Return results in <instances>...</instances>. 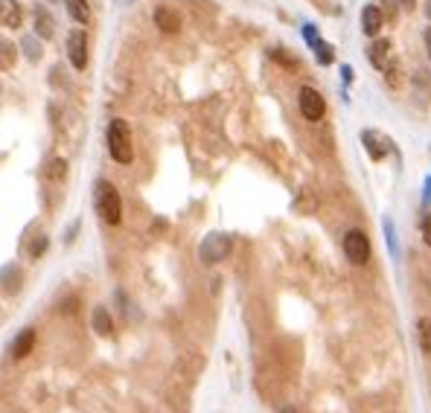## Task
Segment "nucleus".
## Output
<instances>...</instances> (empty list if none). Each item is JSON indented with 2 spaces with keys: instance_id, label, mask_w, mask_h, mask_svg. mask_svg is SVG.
<instances>
[{
  "instance_id": "f257e3e1",
  "label": "nucleus",
  "mask_w": 431,
  "mask_h": 413,
  "mask_svg": "<svg viewBox=\"0 0 431 413\" xmlns=\"http://www.w3.org/2000/svg\"><path fill=\"white\" fill-rule=\"evenodd\" d=\"M105 140H108V152L111 158L117 163L129 166L134 160V143H131V128L126 120H111L108 122V131H105Z\"/></svg>"
},
{
  "instance_id": "f03ea898",
  "label": "nucleus",
  "mask_w": 431,
  "mask_h": 413,
  "mask_svg": "<svg viewBox=\"0 0 431 413\" xmlns=\"http://www.w3.org/2000/svg\"><path fill=\"white\" fill-rule=\"evenodd\" d=\"M93 201H96V212L102 216L105 224H120L122 221V198L117 192V187L111 181H100L93 190Z\"/></svg>"
},
{
  "instance_id": "7ed1b4c3",
  "label": "nucleus",
  "mask_w": 431,
  "mask_h": 413,
  "mask_svg": "<svg viewBox=\"0 0 431 413\" xmlns=\"http://www.w3.org/2000/svg\"><path fill=\"white\" fill-rule=\"evenodd\" d=\"M230 250H233V239L228 233H210V236L201 241L199 256H201L204 265H219V262L228 259Z\"/></svg>"
},
{
  "instance_id": "20e7f679",
  "label": "nucleus",
  "mask_w": 431,
  "mask_h": 413,
  "mask_svg": "<svg viewBox=\"0 0 431 413\" xmlns=\"http://www.w3.org/2000/svg\"><path fill=\"white\" fill-rule=\"evenodd\" d=\"M344 253L347 259H350L353 265H365L370 259V239L365 230H358V227H353V230L344 233Z\"/></svg>"
},
{
  "instance_id": "39448f33",
  "label": "nucleus",
  "mask_w": 431,
  "mask_h": 413,
  "mask_svg": "<svg viewBox=\"0 0 431 413\" xmlns=\"http://www.w3.org/2000/svg\"><path fill=\"white\" fill-rule=\"evenodd\" d=\"M297 105H300L303 120H309V122H321V120H324V113H327V102H324V96L318 93L315 88H300Z\"/></svg>"
},
{
  "instance_id": "423d86ee",
  "label": "nucleus",
  "mask_w": 431,
  "mask_h": 413,
  "mask_svg": "<svg viewBox=\"0 0 431 413\" xmlns=\"http://www.w3.org/2000/svg\"><path fill=\"white\" fill-rule=\"evenodd\" d=\"M67 59L76 70L88 67V33L85 30H73L67 35Z\"/></svg>"
},
{
  "instance_id": "0eeeda50",
  "label": "nucleus",
  "mask_w": 431,
  "mask_h": 413,
  "mask_svg": "<svg viewBox=\"0 0 431 413\" xmlns=\"http://www.w3.org/2000/svg\"><path fill=\"white\" fill-rule=\"evenodd\" d=\"M155 26L166 35H175V33H181V26H184V18H181V12L172 6H158L155 9Z\"/></svg>"
},
{
  "instance_id": "6e6552de",
  "label": "nucleus",
  "mask_w": 431,
  "mask_h": 413,
  "mask_svg": "<svg viewBox=\"0 0 431 413\" xmlns=\"http://www.w3.org/2000/svg\"><path fill=\"white\" fill-rule=\"evenodd\" d=\"M0 24L9 26V30H21L24 9H21L18 0H0Z\"/></svg>"
},
{
  "instance_id": "1a4fd4ad",
  "label": "nucleus",
  "mask_w": 431,
  "mask_h": 413,
  "mask_svg": "<svg viewBox=\"0 0 431 413\" xmlns=\"http://www.w3.org/2000/svg\"><path fill=\"white\" fill-rule=\"evenodd\" d=\"M385 26V15L379 6H365L361 9V30H365V35H379V30Z\"/></svg>"
},
{
  "instance_id": "9d476101",
  "label": "nucleus",
  "mask_w": 431,
  "mask_h": 413,
  "mask_svg": "<svg viewBox=\"0 0 431 413\" xmlns=\"http://www.w3.org/2000/svg\"><path fill=\"white\" fill-rule=\"evenodd\" d=\"M387 53H391V41H387V38H376L370 44V50H367V59H370V64L376 67V70H382L387 64Z\"/></svg>"
},
{
  "instance_id": "9b49d317",
  "label": "nucleus",
  "mask_w": 431,
  "mask_h": 413,
  "mask_svg": "<svg viewBox=\"0 0 431 413\" xmlns=\"http://www.w3.org/2000/svg\"><path fill=\"white\" fill-rule=\"evenodd\" d=\"M361 140H365V149L370 152V158L373 160H382L385 158V152H387V140L376 131H361Z\"/></svg>"
},
{
  "instance_id": "f8f14e48",
  "label": "nucleus",
  "mask_w": 431,
  "mask_h": 413,
  "mask_svg": "<svg viewBox=\"0 0 431 413\" xmlns=\"http://www.w3.org/2000/svg\"><path fill=\"white\" fill-rule=\"evenodd\" d=\"M35 33H38L41 38H47V41L55 35V21H53L50 12L35 9Z\"/></svg>"
},
{
  "instance_id": "ddd939ff",
  "label": "nucleus",
  "mask_w": 431,
  "mask_h": 413,
  "mask_svg": "<svg viewBox=\"0 0 431 413\" xmlns=\"http://www.w3.org/2000/svg\"><path fill=\"white\" fill-rule=\"evenodd\" d=\"M33 344H35V332L33 329H24L15 338V344H12V355H15V358H24V355L33 352Z\"/></svg>"
},
{
  "instance_id": "4468645a",
  "label": "nucleus",
  "mask_w": 431,
  "mask_h": 413,
  "mask_svg": "<svg viewBox=\"0 0 431 413\" xmlns=\"http://www.w3.org/2000/svg\"><path fill=\"white\" fill-rule=\"evenodd\" d=\"M18 62V47L9 38H0V70H12Z\"/></svg>"
},
{
  "instance_id": "2eb2a0df",
  "label": "nucleus",
  "mask_w": 431,
  "mask_h": 413,
  "mask_svg": "<svg viewBox=\"0 0 431 413\" xmlns=\"http://www.w3.org/2000/svg\"><path fill=\"white\" fill-rule=\"evenodd\" d=\"M67 3V12H71V18L76 24H88L91 21V6H88V0H64Z\"/></svg>"
},
{
  "instance_id": "dca6fc26",
  "label": "nucleus",
  "mask_w": 431,
  "mask_h": 413,
  "mask_svg": "<svg viewBox=\"0 0 431 413\" xmlns=\"http://www.w3.org/2000/svg\"><path fill=\"white\" fill-rule=\"evenodd\" d=\"M91 323H93V329L100 332V335H111V329H114V320H111V315L100 306V309H93V318H91Z\"/></svg>"
},
{
  "instance_id": "f3484780",
  "label": "nucleus",
  "mask_w": 431,
  "mask_h": 413,
  "mask_svg": "<svg viewBox=\"0 0 431 413\" xmlns=\"http://www.w3.org/2000/svg\"><path fill=\"white\" fill-rule=\"evenodd\" d=\"M416 332H420V347L425 355H431V320L428 318H420L416 323Z\"/></svg>"
},
{
  "instance_id": "a211bd4d",
  "label": "nucleus",
  "mask_w": 431,
  "mask_h": 413,
  "mask_svg": "<svg viewBox=\"0 0 431 413\" xmlns=\"http://www.w3.org/2000/svg\"><path fill=\"white\" fill-rule=\"evenodd\" d=\"M312 44H315V50H318V62H321V64H332V59H336V55H332V47L324 44L321 38H315Z\"/></svg>"
},
{
  "instance_id": "6ab92c4d",
  "label": "nucleus",
  "mask_w": 431,
  "mask_h": 413,
  "mask_svg": "<svg viewBox=\"0 0 431 413\" xmlns=\"http://www.w3.org/2000/svg\"><path fill=\"white\" fill-rule=\"evenodd\" d=\"M64 172H67V163H64L62 158H55V160L47 166V178H50V181H62Z\"/></svg>"
},
{
  "instance_id": "aec40b11",
  "label": "nucleus",
  "mask_w": 431,
  "mask_h": 413,
  "mask_svg": "<svg viewBox=\"0 0 431 413\" xmlns=\"http://www.w3.org/2000/svg\"><path fill=\"white\" fill-rule=\"evenodd\" d=\"M382 70H385V79H387V84H391V88H399V62L385 64Z\"/></svg>"
},
{
  "instance_id": "412c9836",
  "label": "nucleus",
  "mask_w": 431,
  "mask_h": 413,
  "mask_svg": "<svg viewBox=\"0 0 431 413\" xmlns=\"http://www.w3.org/2000/svg\"><path fill=\"white\" fill-rule=\"evenodd\" d=\"M423 239H425V245L431 248V216L423 219Z\"/></svg>"
},
{
  "instance_id": "4be33fe9",
  "label": "nucleus",
  "mask_w": 431,
  "mask_h": 413,
  "mask_svg": "<svg viewBox=\"0 0 431 413\" xmlns=\"http://www.w3.org/2000/svg\"><path fill=\"white\" fill-rule=\"evenodd\" d=\"M44 248H47V236H41L33 245V256H41V250H44Z\"/></svg>"
},
{
  "instance_id": "5701e85b",
  "label": "nucleus",
  "mask_w": 431,
  "mask_h": 413,
  "mask_svg": "<svg viewBox=\"0 0 431 413\" xmlns=\"http://www.w3.org/2000/svg\"><path fill=\"white\" fill-rule=\"evenodd\" d=\"M423 41H425V53H428V59H431V26H428V30H425Z\"/></svg>"
},
{
  "instance_id": "b1692460",
  "label": "nucleus",
  "mask_w": 431,
  "mask_h": 413,
  "mask_svg": "<svg viewBox=\"0 0 431 413\" xmlns=\"http://www.w3.org/2000/svg\"><path fill=\"white\" fill-rule=\"evenodd\" d=\"M26 53H30V59H33V62L38 59V50H35V44H33V41H26Z\"/></svg>"
},
{
  "instance_id": "393cba45",
  "label": "nucleus",
  "mask_w": 431,
  "mask_h": 413,
  "mask_svg": "<svg viewBox=\"0 0 431 413\" xmlns=\"http://www.w3.org/2000/svg\"><path fill=\"white\" fill-rule=\"evenodd\" d=\"M396 3H399L402 9H408V12H411V9L416 6V0H396Z\"/></svg>"
},
{
  "instance_id": "a878e982",
  "label": "nucleus",
  "mask_w": 431,
  "mask_h": 413,
  "mask_svg": "<svg viewBox=\"0 0 431 413\" xmlns=\"http://www.w3.org/2000/svg\"><path fill=\"white\" fill-rule=\"evenodd\" d=\"M425 201H431V178L425 181Z\"/></svg>"
},
{
  "instance_id": "bb28decb",
  "label": "nucleus",
  "mask_w": 431,
  "mask_h": 413,
  "mask_svg": "<svg viewBox=\"0 0 431 413\" xmlns=\"http://www.w3.org/2000/svg\"><path fill=\"white\" fill-rule=\"evenodd\" d=\"M425 15H428V21H431V0H425Z\"/></svg>"
}]
</instances>
